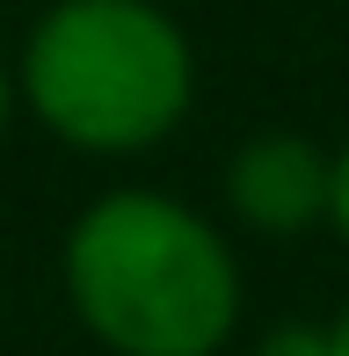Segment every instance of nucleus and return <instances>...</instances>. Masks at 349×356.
<instances>
[{"label": "nucleus", "mask_w": 349, "mask_h": 356, "mask_svg": "<svg viewBox=\"0 0 349 356\" xmlns=\"http://www.w3.org/2000/svg\"><path fill=\"white\" fill-rule=\"evenodd\" d=\"M58 284L109 356H218L241 327L233 240L168 189H102L66 225Z\"/></svg>", "instance_id": "nucleus-1"}, {"label": "nucleus", "mask_w": 349, "mask_h": 356, "mask_svg": "<svg viewBox=\"0 0 349 356\" xmlns=\"http://www.w3.org/2000/svg\"><path fill=\"white\" fill-rule=\"evenodd\" d=\"M8 117H15V66L0 58V131H8Z\"/></svg>", "instance_id": "nucleus-7"}, {"label": "nucleus", "mask_w": 349, "mask_h": 356, "mask_svg": "<svg viewBox=\"0 0 349 356\" xmlns=\"http://www.w3.org/2000/svg\"><path fill=\"white\" fill-rule=\"evenodd\" d=\"M335 204V153H320L313 138L262 131L233 145L226 160V211L262 240H291L306 225H327Z\"/></svg>", "instance_id": "nucleus-3"}, {"label": "nucleus", "mask_w": 349, "mask_h": 356, "mask_svg": "<svg viewBox=\"0 0 349 356\" xmlns=\"http://www.w3.org/2000/svg\"><path fill=\"white\" fill-rule=\"evenodd\" d=\"M327 356H349V305L327 320Z\"/></svg>", "instance_id": "nucleus-6"}, {"label": "nucleus", "mask_w": 349, "mask_h": 356, "mask_svg": "<svg viewBox=\"0 0 349 356\" xmlns=\"http://www.w3.org/2000/svg\"><path fill=\"white\" fill-rule=\"evenodd\" d=\"M15 102L73 153H153L197 102L189 29L161 0H51L22 37Z\"/></svg>", "instance_id": "nucleus-2"}, {"label": "nucleus", "mask_w": 349, "mask_h": 356, "mask_svg": "<svg viewBox=\"0 0 349 356\" xmlns=\"http://www.w3.org/2000/svg\"><path fill=\"white\" fill-rule=\"evenodd\" d=\"M327 225H335L342 248H349V145L335 153V204H327Z\"/></svg>", "instance_id": "nucleus-5"}, {"label": "nucleus", "mask_w": 349, "mask_h": 356, "mask_svg": "<svg viewBox=\"0 0 349 356\" xmlns=\"http://www.w3.org/2000/svg\"><path fill=\"white\" fill-rule=\"evenodd\" d=\"M255 356H327V327H313V320H284V327L262 334Z\"/></svg>", "instance_id": "nucleus-4"}]
</instances>
